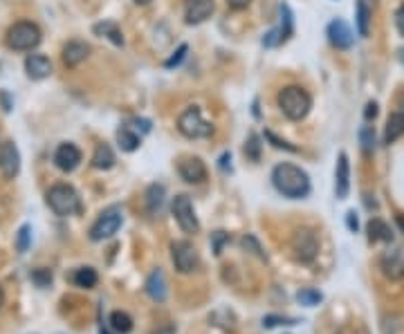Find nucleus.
Here are the masks:
<instances>
[{"label":"nucleus","instance_id":"1","mask_svg":"<svg viewBox=\"0 0 404 334\" xmlns=\"http://www.w3.org/2000/svg\"><path fill=\"white\" fill-rule=\"evenodd\" d=\"M272 184L278 193L283 197H290V200H303V197L310 195V177L303 168L294 166V164H276L272 168Z\"/></svg>","mask_w":404,"mask_h":334},{"label":"nucleus","instance_id":"2","mask_svg":"<svg viewBox=\"0 0 404 334\" xmlns=\"http://www.w3.org/2000/svg\"><path fill=\"white\" fill-rule=\"evenodd\" d=\"M276 104L281 108V112L292 121H301L305 119V115L310 112L312 108V99L305 92L301 86H285L276 97Z\"/></svg>","mask_w":404,"mask_h":334},{"label":"nucleus","instance_id":"3","mask_svg":"<svg viewBox=\"0 0 404 334\" xmlns=\"http://www.w3.org/2000/svg\"><path fill=\"white\" fill-rule=\"evenodd\" d=\"M45 200H48V206L59 218H68V215H75L81 211L79 193L70 184H54L48 195H45Z\"/></svg>","mask_w":404,"mask_h":334},{"label":"nucleus","instance_id":"4","mask_svg":"<svg viewBox=\"0 0 404 334\" xmlns=\"http://www.w3.org/2000/svg\"><path fill=\"white\" fill-rule=\"evenodd\" d=\"M41 43V30L30 21H21L7 30V48L14 52H30Z\"/></svg>","mask_w":404,"mask_h":334},{"label":"nucleus","instance_id":"5","mask_svg":"<svg viewBox=\"0 0 404 334\" xmlns=\"http://www.w3.org/2000/svg\"><path fill=\"white\" fill-rule=\"evenodd\" d=\"M177 130L189 139H202L213 132V126L204 121V117L198 106H189L186 110L177 117Z\"/></svg>","mask_w":404,"mask_h":334},{"label":"nucleus","instance_id":"6","mask_svg":"<svg viewBox=\"0 0 404 334\" xmlns=\"http://www.w3.org/2000/svg\"><path fill=\"white\" fill-rule=\"evenodd\" d=\"M122 222H124V211L119 206H108V209L97 218L93 227H90V240L102 242V240L113 238L115 233L119 231Z\"/></svg>","mask_w":404,"mask_h":334},{"label":"nucleus","instance_id":"7","mask_svg":"<svg viewBox=\"0 0 404 334\" xmlns=\"http://www.w3.org/2000/svg\"><path fill=\"white\" fill-rule=\"evenodd\" d=\"M292 32H294L292 9L287 7L285 3H281V5H278V25L263 36V45H265V48H278V45H283L287 39H290Z\"/></svg>","mask_w":404,"mask_h":334},{"label":"nucleus","instance_id":"8","mask_svg":"<svg viewBox=\"0 0 404 334\" xmlns=\"http://www.w3.org/2000/svg\"><path fill=\"white\" fill-rule=\"evenodd\" d=\"M292 254L303 265L312 263V260L317 258V254H319L317 233L310 231V229H299V231H296L292 236Z\"/></svg>","mask_w":404,"mask_h":334},{"label":"nucleus","instance_id":"9","mask_svg":"<svg viewBox=\"0 0 404 334\" xmlns=\"http://www.w3.org/2000/svg\"><path fill=\"white\" fill-rule=\"evenodd\" d=\"M171 211H173V218L184 233H198L200 231V222H198V215L193 211L191 197L189 195H175L173 204H171Z\"/></svg>","mask_w":404,"mask_h":334},{"label":"nucleus","instance_id":"10","mask_svg":"<svg viewBox=\"0 0 404 334\" xmlns=\"http://www.w3.org/2000/svg\"><path fill=\"white\" fill-rule=\"evenodd\" d=\"M171 258H173V265L180 274H191L200 265V258H198V251L189 240H177L171 245Z\"/></svg>","mask_w":404,"mask_h":334},{"label":"nucleus","instance_id":"11","mask_svg":"<svg viewBox=\"0 0 404 334\" xmlns=\"http://www.w3.org/2000/svg\"><path fill=\"white\" fill-rule=\"evenodd\" d=\"M21 170V153H18L14 141H5L0 146V173L5 179H14Z\"/></svg>","mask_w":404,"mask_h":334},{"label":"nucleus","instance_id":"12","mask_svg":"<svg viewBox=\"0 0 404 334\" xmlns=\"http://www.w3.org/2000/svg\"><path fill=\"white\" fill-rule=\"evenodd\" d=\"M380 269L389 281H402L404 278V256L398 249L384 251L380 258Z\"/></svg>","mask_w":404,"mask_h":334},{"label":"nucleus","instance_id":"13","mask_svg":"<svg viewBox=\"0 0 404 334\" xmlns=\"http://www.w3.org/2000/svg\"><path fill=\"white\" fill-rule=\"evenodd\" d=\"M177 173L189 184H200L206 179V166L202 164L200 157H184V159H180Z\"/></svg>","mask_w":404,"mask_h":334},{"label":"nucleus","instance_id":"14","mask_svg":"<svg viewBox=\"0 0 404 334\" xmlns=\"http://www.w3.org/2000/svg\"><path fill=\"white\" fill-rule=\"evenodd\" d=\"M213 0H186L184 5V21L189 25H200L213 14Z\"/></svg>","mask_w":404,"mask_h":334},{"label":"nucleus","instance_id":"15","mask_svg":"<svg viewBox=\"0 0 404 334\" xmlns=\"http://www.w3.org/2000/svg\"><path fill=\"white\" fill-rule=\"evenodd\" d=\"M328 41L332 48H337V50H348L350 45H353L355 41V36H353V30L341 21V18H335L330 25H328Z\"/></svg>","mask_w":404,"mask_h":334},{"label":"nucleus","instance_id":"16","mask_svg":"<svg viewBox=\"0 0 404 334\" xmlns=\"http://www.w3.org/2000/svg\"><path fill=\"white\" fill-rule=\"evenodd\" d=\"M81 161V150L75 146V144H61L54 153V164H57L63 173H70V170H75Z\"/></svg>","mask_w":404,"mask_h":334},{"label":"nucleus","instance_id":"17","mask_svg":"<svg viewBox=\"0 0 404 334\" xmlns=\"http://www.w3.org/2000/svg\"><path fill=\"white\" fill-rule=\"evenodd\" d=\"M350 191V164L346 153H339L337 166H335V193L339 200H346Z\"/></svg>","mask_w":404,"mask_h":334},{"label":"nucleus","instance_id":"18","mask_svg":"<svg viewBox=\"0 0 404 334\" xmlns=\"http://www.w3.org/2000/svg\"><path fill=\"white\" fill-rule=\"evenodd\" d=\"M25 72L32 81H43L52 75V61L43 54H30L25 59Z\"/></svg>","mask_w":404,"mask_h":334},{"label":"nucleus","instance_id":"19","mask_svg":"<svg viewBox=\"0 0 404 334\" xmlns=\"http://www.w3.org/2000/svg\"><path fill=\"white\" fill-rule=\"evenodd\" d=\"M90 54V45L84 41H70L61 52V59L68 68H77L79 63H84Z\"/></svg>","mask_w":404,"mask_h":334},{"label":"nucleus","instance_id":"20","mask_svg":"<svg viewBox=\"0 0 404 334\" xmlns=\"http://www.w3.org/2000/svg\"><path fill=\"white\" fill-rule=\"evenodd\" d=\"M146 292L153 301H166V278L162 274V269H153L148 281H146Z\"/></svg>","mask_w":404,"mask_h":334},{"label":"nucleus","instance_id":"21","mask_svg":"<svg viewBox=\"0 0 404 334\" xmlns=\"http://www.w3.org/2000/svg\"><path fill=\"white\" fill-rule=\"evenodd\" d=\"M404 135V115L398 110V112H391L389 119H386V128H384V144H391L398 141Z\"/></svg>","mask_w":404,"mask_h":334},{"label":"nucleus","instance_id":"22","mask_svg":"<svg viewBox=\"0 0 404 334\" xmlns=\"http://www.w3.org/2000/svg\"><path fill=\"white\" fill-rule=\"evenodd\" d=\"M366 231H368V240H371V242H391L393 240L391 227L384 220H380V218H371V220H368Z\"/></svg>","mask_w":404,"mask_h":334},{"label":"nucleus","instance_id":"23","mask_svg":"<svg viewBox=\"0 0 404 334\" xmlns=\"http://www.w3.org/2000/svg\"><path fill=\"white\" fill-rule=\"evenodd\" d=\"M113 164H115L113 148L108 146V144H99V146L95 148V155H93V166L99 170H108Z\"/></svg>","mask_w":404,"mask_h":334},{"label":"nucleus","instance_id":"24","mask_svg":"<svg viewBox=\"0 0 404 334\" xmlns=\"http://www.w3.org/2000/svg\"><path fill=\"white\" fill-rule=\"evenodd\" d=\"M95 34H97V36H106V39L110 41V43H115V45H124V36H122L119 25L113 23V21L97 23V25H95Z\"/></svg>","mask_w":404,"mask_h":334},{"label":"nucleus","instance_id":"25","mask_svg":"<svg viewBox=\"0 0 404 334\" xmlns=\"http://www.w3.org/2000/svg\"><path fill=\"white\" fill-rule=\"evenodd\" d=\"M371 16H373V7L368 5V0H357V32L359 36H368V25H371Z\"/></svg>","mask_w":404,"mask_h":334},{"label":"nucleus","instance_id":"26","mask_svg":"<svg viewBox=\"0 0 404 334\" xmlns=\"http://www.w3.org/2000/svg\"><path fill=\"white\" fill-rule=\"evenodd\" d=\"M117 144H119V148L124 153H133V150L140 148L142 139H140L137 132H133L131 128H126V126H124V128L117 130Z\"/></svg>","mask_w":404,"mask_h":334},{"label":"nucleus","instance_id":"27","mask_svg":"<svg viewBox=\"0 0 404 334\" xmlns=\"http://www.w3.org/2000/svg\"><path fill=\"white\" fill-rule=\"evenodd\" d=\"M162 202H164V186L151 184L146 188V209H148V213L155 215L162 209Z\"/></svg>","mask_w":404,"mask_h":334},{"label":"nucleus","instance_id":"28","mask_svg":"<svg viewBox=\"0 0 404 334\" xmlns=\"http://www.w3.org/2000/svg\"><path fill=\"white\" fill-rule=\"evenodd\" d=\"M72 281H75L77 287H84V290H90V287H95L97 281H99V276L93 267H79L75 276H72Z\"/></svg>","mask_w":404,"mask_h":334},{"label":"nucleus","instance_id":"29","mask_svg":"<svg viewBox=\"0 0 404 334\" xmlns=\"http://www.w3.org/2000/svg\"><path fill=\"white\" fill-rule=\"evenodd\" d=\"M108 323H110V330H115L117 334H126L133 330V319L131 314H126L122 310H117L110 314V319H108Z\"/></svg>","mask_w":404,"mask_h":334},{"label":"nucleus","instance_id":"30","mask_svg":"<svg viewBox=\"0 0 404 334\" xmlns=\"http://www.w3.org/2000/svg\"><path fill=\"white\" fill-rule=\"evenodd\" d=\"M296 301H299L301 305H305V308H314V305H319L323 301V294L317 292V290H310V287H305V290H301L299 294H296Z\"/></svg>","mask_w":404,"mask_h":334},{"label":"nucleus","instance_id":"31","mask_svg":"<svg viewBox=\"0 0 404 334\" xmlns=\"http://www.w3.org/2000/svg\"><path fill=\"white\" fill-rule=\"evenodd\" d=\"M30 245H32V227L30 224H23L16 233V249L21 251V254H25V251L30 249Z\"/></svg>","mask_w":404,"mask_h":334},{"label":"nucleus","instance_id":"32","mask_svg":"<svg viewBox=\"0 0 404 334\" xmlns=\"http://www.w3.org/2000/svg\"><path fill=\"white\" fill-rule=\"evenodd\" d=\"M245 155L251 161H258L260 159V137H258L256 132H251L249 137H247V141H245Z\"/></svg>","mask_w":404,"mask_h":334},{"label":"nucleus","instance_id":"33","mask_svg":"<svg viewBox=\"0 0 404 334\" xmlns=\"http://www.w3.org/2000/svg\"><path fill=\"white\" fill-rule=\"evenodd\" d=\"M359 144H362L364 153L375 150V130L371 128V126H364V128L359 130Z\"/></svg>","mask_w":404,"mask_h":334},{"label":"nucleus","instance_id":"34","mask_svg":"<svg viewBox=\"0 0 404 334\" xmlns=\"http://www.w3.org/2000/svg\"><path fill=\"white\" fill-rule=\"evenodd\" d=\"M186 52H189V48H186V45H180V48L173 52V57H169V59L164 61V68H169V70L177 68L180 63H182V61L186 59Z\"/></svg>","mask_w":404,"mask_h":334},{"label":"nucleus","instance_id":"35","mask_svg":"<svg viewBox=\"0 0 404 334\" xmlns=\"http://www.w3.org/2000/svg\"><path fill=\"white\" fill-rule=\"evenodd\" d=\"M296 323H299L296 319L274 317V314H272V317H265V319H263V326H265V328H276V326H296Z\"/></svg>","mask_w":404,"mask_h":334},{"label":"nucleus","instance_id":"36","mask_svg":"<svg viewBox=\"0 0 404 334\" xmlns=\"http://www.w3.org/2000/svg\"><path fill=\"white\" fill-rule=\"evenodd\" d=\"M32 281L39 287H48L52 283V272H50V269H34Z\"/></svg>","mask_w":404,"mask_h":334},{"label":"nucleus","instance_id":"37","mask_svg":"<svg viewBox=\"0 0 404 334\" xmlns=\"http://www.w3.org/2000/svg\"><path fill=\"white\" fill-rule=\"evenodd\" d=\"M265 139L272 141V146H274V148H283V150L296 153V148L292 146L290 141H285V139H281V137H276V135H274V132H269V130H265Z\"/></svg>","mask_w":404,"mask_h":334},{"label":"nucleus","instance_id":"38","mask_svg":"<svg viewBox=\"0 0 404 334\" xmlns=\"http://www.w3.org/2000/svg\"><path fill=\"white\" fill-rule=\"evenodd\" d=\"M211 242H213V254L220 256L222 254V245H224V242H229V236L224 231H215L211 236Z\"/></svg>","mask_w":404,"mask_h":334},{"label":"nucleus","instance_id":"39","mask_svg":"<svg viewBox=\"0 0 404 334\" xmlns=\"http://www.w3.org/2000/svg\"><path fill=\"white\" fill-rule=\"evenodd\" d=\"M242 247H249L251 251H254V254L258 256V258H265V254H263V251H260V245H258V242H256V238L254 236H245V238H242Z\"/></svg>","mask_w":404,"mask_h":334},{"label":"nucleus","instance_id":"40","mask_svg":"<svg viewBox=\"0 0 404 334\" xmlns=\"http://www.w3.org/2000/svg\"><path fill=\"white\" fill-rule=\"evenodd\" d=\"M395 27H398L400 36H404V3L400 5L398 12H395Z\"/></svg>","mask_w":404,"mask_h":334},{"label":"nucleus","instance_id":"41","mask_svg":"<svg viewBox=\"0 0 404 334\" xmlns=\"http://www.w3.org/2000/svg\"><path fill=\"white\" fill-rule=\"evenodd\" d=\"M346 227H348V231H353V233L359 229V222H357L355 211H348V213H346Z\"/></svg>","mask_w":404,"mask_h":334},{"label":"nucleus","instance_id":"42","mask_svg":"<svg viewBox=\"0 0 404 334\" xmlns=\"http://www.w3.org/2000/svg\"><path fill=\"white\" fill-rule=\"evenodd\" d=\"M364 117H366V119H375V117H377V104H375V101H368V104H366Z\"/></svg>","mask_w":404,"mask_h":334},{"label":"nucleus","instance_id":"43","mask_svg":"<svg viewBox=\"0 0 404 334\" xmlns=\"http://www.w3.org/2000/svg\"><path fill=\"white\" fill-rule=\"evenodd\" d=\"M249 3H251V0H227V5H229L231 9H245Z\"/></svg>","mask_w":404,"mask_h":334},{"label":"nucleus","instance_id":"44","mask_svg":"<svg viewBox=\"0 0 404 334\" xmlns=\"http://www.w3.org/2000/svg\"><path fill=\"white\" fill-rule=\"evenodd\" d=\"M227 161H231V155H229V153H224V155L220 157V168L222 170H227Z\"/></svg>","mask_w":404,"mask_h":334},{"label":"nucleus","instance_id":"45","mask_svg":"<svg viewBox=\"0 0 404 334\" xmlns=\"http://www.w3.org/2000/svg\"><path fill=\"white\" fill-rule=\"evenodd\" d=\"M0 99H3V104H5V110H7V112L12 110V104H9V97H7V92H0Z\"/></svg>","mask_w":404,"mask_h":334},{"label":"nucleus","instance_id":"46","mask_svg":"<svg viewBox=\"0 0 404 334\" xmlns=\"http://www.w3.org/2000/svg\"><path fill=\"white\" fill-rule=\"evenodd\" d=\"M398 106H400V112L404 115V95H400V99H398Z\"/></svg>","mask_w":404,"mask_h":334},{"label":"nucleus","instance_id":"47","mask_svg":"<svg viewBox=\"0 0 404 334\" xmlns=\"http://www.w3.org/2000/svg\"><path fill=\"white\" fill-rule=\"evenodd\" d=\"M398 227H400L402 233H404V215H400V218H398Z\"/></svg>","mask_w":404,"mask_h":334},{"label":"nucleus","instance_id":"48","mask_svg":"<svg viewBox=\"0 0 404 334\" xmlns=\"http://www.w3.org/2000/svg\"><path fill=\"white\" fill-rule=\"evenodd\" d=\"M5 305V292H3V287H0V308Z\"/></svg>","mask_w":404,"mask_h":334},{"label":"nucleus","instance_id":"49","mask_svg":"<svg viewBox=\"0 0 404 334\" xmlns=\"http://www.w3.org/2000/svg\"><path fill=\"white\" fill-rule=\"evenodd\" d=\"M137 5H146V3H151V0H135Z\"/></svg>","mask_w":404,"mask_h":334},{"label":"nucleus","instance_id":"50","mask_svg":"<svg viewBox=\"0 0 404 334\" xmlns=\"http://www.w3.org/2000/svg\"><path fill=\"white\" fill-rule=\"evenodd\" d=\"M99 334H113V332H108V330H104V328H102V330H99Z\"/></svg>","mask_w":404,"mask_h":334},{"label":"nucleus","instance_id":"51","mask_svg":"<svg viewBox=\"0 0 404 334\" xmlns=\"http://www.w3.org/2000/svg\"><path fill=\"white\" fill-rule=\"evenodd\" d=\"M400 59H402V63H404V50L400 52Z\"/></svg>","mask_w":404,"mask_h":334}]
</instances>
